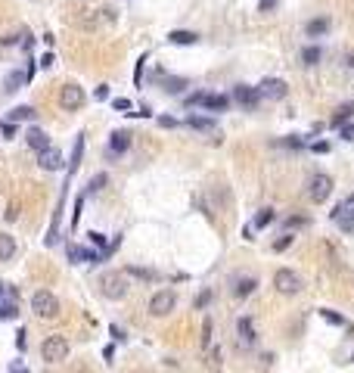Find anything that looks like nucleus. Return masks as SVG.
<instances>
[{"label": "nucleus", "mask_w": 354, "mask_h": 373, "mask_svg": "<svg viewBox=\"0 0 354 373\" xmlns=\"http://www.w3.org/2000/svg\"><path fill=\"white\" fill-rule=\"evenodd\" d=\"M308 193H311V199H314V202H326V199H329V193H333V177H329V174H323V171H320V174H314V177H311V190H308Z\"/></svg>", "instance_id": "nucleus-8"}, {"label": "nucleus", "mask_w": 354, "mask_h": 373, "mask_svg": "<svg viewBox=\"0 0 354 373\" xmlns=\"http://www.w3.org/2000/svg\"><path fill=\"white\" fill-rule=\"evenodd\" d=\"M41 358H44L47 364H59V361H65V358H68V339H65V336H59V333L47 336L44 345H41Z\"/></svg>", "instance_id": "nucleus-1"}, {"label": "nucleus", "mask_w": 354, "mask_h": 373, "mask_svg": "<svg viewBox=\"0 0 354 373\" xmlns=\"http://www.w3.org/2000/svg\"><path fill=\"white\" fill-rule=\"evenodd\" d=\"M81 261H87V265H100V261H103V252H97V249H84V246H81Z\"/></svg>", "instance_id": "nucleus-32"}, {"label": "nucleus", "mask_w": 354, "mask_h": 373, "mask_svg": "<svg viewBox=\"0 0 354 373\" xmlns=\"http://www.w3.org/2000/svg\"><path fill=\"white\" fill-rule=\"evenodd\" d=\"M186 125H190V128H196V131H215V128H218V125H215V119H205V115H193V112L186 115Z\"/></svg>", "instance_id": "nucleus-22"}, {"label": "nucleus", "mask_w": 354, "mask_h": 373, "mask_svg": "<svg viewBox=\"0 0 354 373\" xmlns=\"http://www.w3.org/2000/svg\"><path fill=\"white\" fill-rule=\"evenodd\" d=\"M103 358L112 361V358H115V345H106V348H103Z\"/></svg>", "instance_id": "nucleus-53"}, {"label": "nucleus", "mask_w": 354, "mask_h": 373, "mask_svg": "<svg viewBox=\"0 0 354 373\" xmlns=\"http://www.w3.org/2000/svg\"><path fill=\"white\" fill-rule=\"evenodd\" d=\"M159 125H162V128H177L180 122H177V119H171V115H159Z\"/></svg>", "instance_id": "nucleus-43"}, {"label": "nucleus", "mask_w": 354, "mask_h": 373, "mask_svg": "<svg viewBox=\"0 0 354 373\" xmlns=\"http://www.w3.org/2000/svg\"><path fill=\"white\" fill-rule=\"evenodd\" d=\"M342 137L345 140H354V125H342Z\"/></svg>", "instance_id": "nucleus-51"}, {"label": "nucleus", "mask_w": 354, "mask_h": 373, "mask_svg": "<svg viewBox=\"0 0 354 373\" xmlns=\"http://www.w3.org/2000/svg\"><path fill=\"white\" fill-rule=\"evenodd\" d=\"M202 345H205V348L211 345V320H205V323H202Z\"/></svg>", "instance_id": "nucleus-40"}, {"label": "nucleus", "mask_w": 354, "mask_h": 373, "mask_svg": "<svg viewBox=\"0 0 354 373\" xmlns=\"http://www.w3.org/2000/svg\"><path fill=\"white\" fill-rule=\"evenodd\" d=\"M93 97H97V100H109V84H100V87L93 90Z\"/></svg>", "instance_id": "nucleus-45"}, {"label": "nucleus", "mask_w": 354, "mask_h": 373, "mask_svg": "<svg viewBox=\"0 0 354 373\" xmlns=\"http://www.w3.org/2000/svg\"><path fill=\"white\" fill-rule=\"evenodd\" d=\"M208 302H211V289H205V292H202L199 298H196V308H205Z\"/></svg>", "instance_id": "nucleus-42"}, {"label": "nucleus", "mask_w": 354, "mask_h": 373, "mask_svg": "<svg viewBox=\"0 0 354 373\" xmlns=\"http://www.w3.org/2000/svg\"><path fill=\"white\" fill-rule=\"evenodd\" d=\"M59 106L65 109V112H78L84 106V87H78V84H62L59 87Z\"/></svg>", "instance_id": "nucleus-5"}, {"label": "nucleus", "mask_w": 354, "mask_h": 373, "mask_svg": "<svg viewBox=\"0 0 354 373\" xmlns=\"http://www.w3.org/2000/svg\"><path fill=\"white\" fill-rule=\"evenodd\" d=\"M348 65H351V68H354V56H348Z\"/></svg>", "instance_id": "nucleus-57"}, {"label": "nucleus", "mask_w": 354, "mask_h": 373, "mask_svg": "<svg viewBox=\"0 0 354 373\" xmlns=\"http://www.w3.org/2000/svg\"><path fill=\"white\" fill-rule=\"evenodd\" d=\"M174 305H177L174 289H159V292L149 298V314H152V317H165V314L174 311Z\"/></svg>", "instance_id": "nucleus-3"}, {"label": "nucleus", "mask_w": 354, "mask_h": 373, "mask_svg": "<svg viewBox=\"0 0 354 373\" xmlns=\"http://www.w3.org/2000/svg\"><path fill=\"white\" fill-rule=\"evenodd\" d=\"M100 289H103V295H106V298H112V302H118V298H125V292H128L125 274H115V271L103 274V280H100Z\"/></svg>", "instance_id": "nucleus-4"}, {"label": "nucleus", "mask_w": 354, "mask_h": 373, "mask_svg": "<svg viewBox=\"0 0 354 373\" xmlns=\"http://www.w3.org/2000/svg\"><path fill=\"white\" fill-rule=\"evenodd\" d=\"M273 286H277L283 295H295L301 289V277L292 271V268H280L277 274H273Z\"/></svg>", "instance_id": "nucleus-6"}, {"label": "nucleus", "mask_w": 354, "mask_h": 373, "mask_svg": "<svg viewBox=\"0 0 354 373\" xmlns=\"http://www.w3.org/2000/svg\"><path fill=\"white\" fill-rule=\"evenodd\" d=\"M31 311H34L37 317H44V320H53V317L59 314V298H56L53 292L41 289V292L31 295Z\"/></svg>", "instance_id": "nucleus-2"}, {"label": "nucleus", "mask_w": 354, "mask_h": 373, "mask_svg": "<svg viewBox=\"0 0 354 373\" xmlns=\"http://www.w3.org/2000/svg\"><path fill=\"white\" fill-rule=\"evenodd\" d=\"M255 286H258V280L255 277H243V280H236V295H240V298H246V295H252L255 292Z\"/></svg>", "instance_id": "nucleus-27"}, {"label": "nucleus", "mask_w": 354, "mask_h": 373, "mask_svg": "<svg viewBox=\"0 0 354 373\" xmlns=\"http://www.w3.org/2000/svg\"><path fill=\"white\" fill-rule=\"evenodd\" d=\"M233 100L240 103L243 109H258V103H261V97H258V87H249V84H236L233 87Z\"/></svg>", "instance_id": "nucleus-9"}, {"label": "nucleus", "mask_w": 354, "mask_h": 373, "mask_svg": "<svg viewBox=\"0 0 354 373\" xmlns=\"http://www.w3.org/2000/svg\"><path fill=\"white\" fill-rule=\"evenodd\" d=\"M351 361H354V355H351Z\"/></svg>", "instance_id": "nucleus-59"}, {"label": "nucleus", "mask_w": 354, "mask_h": 373, "mask_svg": "<svg viewBox=\"0 0 354 373\" xmlns=\"http://www.w3.org/2000/svg\"><path fill=\"white\" fill-rule=\"evenodd\" d=\"M109 333H112V336H115V339H118V342H122V339H125V333H122V327H115V323H112V327H109Z\"/></svg>", "instance_id": "nucleus-52"}, {"label": "nucleus", "mask_w": 354, "mask_h": 373, "mask_svg": "<svg viewBox=\"0 0 354 373\" xmlns=\"http://www.w3.org/2000/svg\"><path fill=\"white\" fill-rule=\"evenodd\" d=\"M273 7H277V0H261V4H258L261 13H267V10H273Z\"/></svg>", "instance_id": "nucleus-49"}, {"label": "nucleus", "mask_w": 354, "mask_h": 373, "mask_svg": "<svg viewBox=\"0 0 354 373\" xmlns=\"http://www.w3.org/2000/svg\"><path fill=\"white\" fill-rule=\"evenodd\" d=\"M87 237H90V243H93V246H97V249H100V252H106V249H109V243H106V237H103V234H100V230H90V234H87Z\"/></svg>", "instance_id": "nucleus-34"}, {"label": "nucleus", "mask_w": 354, "mask_h": 373, "mask_svg": "<svg viewBox=\"0 0 354 373\" xmlns=\"http://www.w3.org/2000/svg\"><path fill=\"white\" fill-rule=\"evenodd\" d=\"M7 373H22V364H19V361H13V364H10V370H7Z\"/></svg>", "instance_id": "nucleus-55"}, {"label": "nucleus", "mask_w": 354, "mask_h": 373, "mask_svg": "<svg viewBox=\"0 0 354 373\" xmlns=\"http://www.w3.org/2000/svg\"><path fill=\"white\" fill-rule=\"evenodd\" d=\"M273 218H277V212H273V208L267 205V208H261V212L252 218V227H255V230H264L267 224H273Z\"/></svg>", "instance_id": "nucleus-21"}, {"label": "nucleus", "mask_w": 354, "mask_h": 373, "mask_svg": "<svg viewBox=\"0 0 354 373\" xmlns=\"http://www.w3.org/2000/svg\"><path fill=\"white\" fill-rule=\"evenodd\" d=\"M304 224H308L304 218H289V221H286V227H289V230H295V227H304Z\"/></svg>", "instance_id": "nucleus-44"}, {"label": "nucleus", "mask_w": 354, "mask_h": 373, "mask_svg": "<svg viewBox=\"0 0 354 373\" xmlns=\"http://www.w3.org/2000/svg\"><path fill=\"white\" fill-rule=\"evenodd\" d=\"M4 292H7V286H4V283H0V295H4Z\"/></svg>", "instance_id": "nucleus-58"}, {"label": "nucleus", "mask_w": 354, "mask_h": 373, "mask_svg": "<svg viewBox=\"0 0 354 373\" xmlns=\"http://www.w3.org/2000/svg\"><path fill=\"white\" fill-rule=\"evenodd\" d=\"M25 336H28L25 330H19V333H16V345H19V348H25V345H28V339H25Z\"/></svg>", "instance_id": "nucleus-48"}, {"label": "nucleus", "mask_w": 354, "mask_h": 373, "mask_svg": "<svg viewBox=\"0 0 354 373\" xmlns=\"http://www.w3.org/2000/svg\"><path fill=\"white\" fill-rule=\"evenodd\" d=\"M333 221L339 224L342 230H348V234H351V230H354V205H348V202H345V205H336Z\"/></svg>", "instance_id": "nucleus-13"}, {"label": "nucleus", "mask_w": 354, "mask_h": 373, "mask_svg": "<svg viewBox=\"0 0 354 373\" xmlns=\"http://www.w3.org/2000/svg\"><path fill=\"white\" fill-rule=\"evenodd\" d=\"M311 149H314V153H329V143H326V140H317Z\"/></svg>", "instance_id": "nucleus-47"}, {"label": "nucleus", "mask_w": 354, "mask_h": 373, "mask_svg": "<svg viewBox=\"0 0 354 373\" xmlns=\"http://www.w3.org/2000/svg\"><path fill=\"white\" fill-rule=\"evenodd\" d=\"M0 137H4V140H13V137H16V122H4V125H0Z\"/></svg>", "instance_id": "nucleus-36"}, {"label": "nucleus", "mask_w": 354, "mask_h": 373, "mask_svg": "<svg viewBox=\"0 0 354 373\" xmlns=\"http://www.w3.org/2000/svg\"><path fill=\"white\" fill-rule=\"evenodd\" d=\"M286 94H289V84L283 78H264L258 84V97L261 100H283Z\"/></svg>", "instance_id": "nucleus-7"}, {"label": "nucleus", "mask_w": 354, "mask_h": 373, "mask_svg": "<svg viewBox=\"0 0 354 373\" xmlns=\"http://www.w3.org/2000/svg\"><path fill=\"white\" fill-rule=\"evenodd\" d=\"M65 255H68V261H72V265H81V246L68 243V246H65Z\"/></svg>", "instance_id": "nucleus-33"}, {"label": "nucleus", "mask_w": 354, "mask_h": 373, "mask_svg": "<svg viewBox=\"0 0 354 373\" xmlns=\"http://www.w3.org/2000/svg\"><path fill=\"white\" fill-rule=\"evenodd\" d=\"M128 149H131V134H128V131H112V134H109V146H106V156H109V159L128 153Z\"/></svg>", "instance_id": "nucleus-10"}, {"label": "nucleus", "mask_w": 354, "mask_h": 373, "mask_svg": "<svg viewBox=\"0 0 354 373\" xmlns=\"http://www.w3.org/2000/svg\"><path fill=\"white\" fill-rule=\"evenodd\" d=\"M25 140H28V146L34 149V153H41V149H47V146H50V137H47V131L34 128V125L25 131Z\"/></svg>", "instance_id": "nucleus-14"}, {"label": "nucleus", "mask_w": 354, "mask_h": 373, "mask_svg": "<svg viewBox=\"0 0 354 373\" xmlns=\"http://www.w3.org/2000/svg\"><path fill=\"white\" fill-rule=\"evenodd\" d=\"M112 109H115V112H128V109H131V100L118 97V100H112Z\"/></svg>", "instance_id": "nucleus-39"}, {"label": "nucleus", "mask_w": 354, "mask_h": 373, "mask_svg": "<svg viewBox=\"0 0 354 373\" xmlns=\"http://www.w3.org/2000/svg\"><path fill=\"white\" fill-rule=\"evenodd\" d=\"M53 62H56V56H53V53H44V56H41V65H44V68H50Z\"/></svg>", "instance_id": "nucleus-50"}, {"label": "nucleus", "mask_w": 354, "mask_h": 373, "mask_svg": "<svg viewBox=\"0 0 354 373\" xmlns=\"http://www.w3.org/2000/svg\"><path fill=\"white\" fill-rule=\"evenodd\" d=\"M16 317H19L16 302H0V320H16Z\"/></svg>", "instance_id": "nucleus-31"}, {"label": "nucleus", "mask_w": 354, "mask_h": 373, "mask_svg": "<svg viewBox=\"0 0 354 373\" xmlns=\"http://www.w3.org/2000/svg\"><path fill=\"white\" fill-rule=\"evenodd\" d=\"M236 333H240V345H246V348H252V345L258 342L252 317H240V323H236Z\"/></svg>", "instance_id": "nucleus-12"}, {"label": "nucleus", "mask_w": 354, "mask_h": 373, "mask_svg": "<svg viewBox=\"0 0 354 373\" xmlns=\"http://www.w3.org/2000/svg\"><path fill=\"white\" fill-rule=\"evenodd\" d=\"M106 183H109V174H106V171L93 174V177H90V183H87V190H84V196H93V193H100Z\"/></svg>", "instance_id": "nucleus-26"}, {"label": "nucleus", "mask_w": 354, "mask_h": 373, "mask_svg": "<svg viewBox=\"0 0 354 373\" xmlns=\"http://www.w3.org/2000/svg\"><path fill=\"white\" fill-rule=\"evenodd\" d=\"M37 165H41L44 171H59L65 162H62V153H59V149L50 143L47 149H41V153H37Z\"/></svg>", "instance_id": "nucleus-11"}, {"label": "nucleus", "mask_w": 354, "mask_h": 373, "mask_svg": "<svg viewBox=\"0 0 354 373\" xmlns=\"http://www.w3.org/2000/svg\"><path fill=\"white\" fill-rule=\"evenodd\" d=\"M320 317H323L326 323H333V327H348V320H345L339 311H333V308H320Z\"/></svg>", "instance_id": "nucleus-29"}, {"label": "nucleus", "mask_w": 354, "mask_h": 373, "mask_svg": "<svg viewBox=\"0 0 354 373\" xmlns=\"http://www.w3.org/2000/svg\"><path fill=\"white\" fill-rule=\"evenodd\" d=\"M31 119H34V106H16V109H10L7 122H31Z\"/></svg>", "instance_id": "nucleus-24"}, {"label": "nucleus", "mask_w": 354, "mask_h": 373, "mask_svg": "<svg viewBox=\"0 0 354 373\" xmlns=\"http://www.w3.org/2000/svg\"><path fill=\"white\" fill-rule=\"evenodd\" d=\"M351 115H354V103H342V106L336 109V115H333V125H336V128H342Z\"/></svg>", "instance_id": "nucleus-25"}, {"label": "nucleus", "mask_w": 354, "mask_h": 373, "mask_svg": "<svg viewBox=\"0 0 354 373\" xmlns=\"http://www.w3.org/2000/svg\"><path fill=\"white\" fill-rule=\"evenodd\" d=\"M81 159H84V134L75 137V146H72V159H68V177L81 168Z\"/></svg>", "instance_id": "nucleus-17"}, {"label": "nucleus", "mask_w": 354, "mask_h": 373, "mask_svg": "<svg viewBox=\"0 0 354 373\" xmlns=\"http://www.w3.org/2000/svg\"><path fill=\"white\" fill-rule=\"evenodd\" d=\"M34 72H37V65H34V59H31V62H28V72H25V78H28V81L34 78Z\"/></svg>", "instance_id": "nucleus-54"}, {"label": "nucleus", "mask_w": 354, "mask_h": 373, "mask_svg": "<svg viewBox=\"0 0 354 373\" xmlns=\"http://www.w3.org/2000/svg\"><path fill=\"white\" fill-rule=\"evenodd\" d=\"M81 208H84V193L75 199V212H72V227H78V218H81Z\"/></svg>", "instance_id": "nucleus-37"}, {"label": "nucleus", "mask_w": 354, "mask_h": 373, "mask_svg": "<svg viewBox=\"0 0 354 373\" xmlns=\"http://www.w3.org/2000/svg\"><path fill=\"white\" fill-rule=\"evenodd\" d=\"M280 146H292V149H298V146H304V140L301 137H283V140H277Z\"/></svg>", "instance_id": "nucleus-38"}, {"label": "nucleus", "mask_w": 354, "mask_h": 373, "mask_svg": "<svg viewBox=\"0 0 354 373\" xmlns=\"http://www.w3.org/2000/svg\"><path fill=\"white\" fill-rule=\"evenodd\" d=\"M289 243H292V237H289V234H283L277 243H273V249H277V252H283V249H289Z\"/></svg>", "instance_id": "nucleus-41"}, {"label": "nucleus", "mask_w": 354, "mask_h": 373, "mask_svg": "<svg viewBox=\"0 0 354 373\" xmlns=\"http://www.w3.org/2000/svg\"><path fill=\"white\" fill-rule=\"evenodd\" d=\"M301 62L304 65H317L320 62V47H304L301 50Z\"/></svg>", "instance_id": "nucleus-30"}, {"label": "nucleus", "mask_w": 354, "mask_h": 373, "mask_svg": "<svg viewBox=\"0 0 354 373\" xmlns=\"http://www.w3.org/2000/svg\"><path fill=\"white\" fill-rule=\"evenodd\" d=\"M143 65H146V53H143V56L137 59V65H134V84H137V87L143 84Z\"/></svg>", "instance_id": "nucleus-35"}, {"label": "nucleus", "mask_w": 354, "mask_h": 373, "mask_svg": "<svg viewBox=\"0 0 354 373\" xmlns=\"http://www.w3.org/2000/svg\"><path fill=\"white\" fill-rule=\"evenodd\" d=\"M345 202H348V205H354V193H351V196H348V199H345Z\"/></svg>", "instance_id": "nucleus-56"}, {"label": "nucleus", "mask_w": 354, "mask_h": 373, "mask_svg": "<svg viewBox=\"0 0 354 373\" xmlns=\"http://www.w3.org/2000/svg\"><path fill=\"white\" fill-rule=\"evenodd\" d=\"M25 84H28L25 72H10V75H7V81H4V90H7V94H16V90H22Z\"/></svg>", "instance_id": "nucleus-19"}, {"label": "nucleus", "mask_w": 354, "mask_h": 373, "mask_svg": "<svg viewBox=\"0 0 354 373\" xmlns=\"http://www.w3.org/2000/svg\"><path fill=\"white\" fill-rule=\"evenodd\" d=\"M125 277H137V280H146V283H152L155 277H159V274H155V271H146V268H125Z\"/></svg>", "instance_id": "nucleus-28"}, {"label": "nucleus", "mask_w": 354, "mask_h": 373, "mask_svg": "<svg viewBox=\"0 0 354 373\" xmlns=\"http://www.w3.org/2000/svg\"><path fill=\"white\" fill-rule=\"evenodd\" d=\"M16 255V240L10 234H0V261H10Z\"/></svg>", "instance_id": "nucleus-23"}, {"label": "nucleus", "mask_w": 354, "mask_h": 373, "mask_svg": "<svg viewBox=\"0 0 354 373\" xmlns=\"http://www.w3.org/2000/svg\"><path fill=\"white\" fill-rule=\"evenodd\" d=\"M196 41H199V34H196V31H171L168 34V44H177V47H193Z\"/></svg>", "instance_id": "nucleus-18"}, {"label": "nucleus", "mask_w": 354, "mask_h": 373, "mask_svg": "<svg viewBox=\"0 0 354 373\" xmlns=\"http://www.w3.org/2000/svg\"><path fill=\"white\" fill-rule=\"evenodd\" d=\"M202 109L205 112H227L230 109V97H224V94H205L202 97Z\"/></svg>", "instance_id": "nucleus-15"}, {"label": "nucleus", "mask_w": 354, "mask_h": 373, "mask_svg": "<svg viewBox=\"0 0 354 373\" xmlns=\"http://www.w3.org/2000/svg\"><path fill=\"white\" fill-rule=\"evenodd\" d=\"M186 87H190L186 78H177V75H162V90H165V94L177 97V94H183Z\"/></svg>", "instance_id": "nucleus-16"}, {"label": "nucleus", "mask_w": 354, "mask_h": 373, "mask_svg": "<svg viewBox=\"0 0 354 373\" xmlns=\"http://www.w3.org/2000/svg\"><path fill=\"white\" fill-rule=\"evenodd\" d=\"M4 218H7V221H16V218H19V205L13 202V205H10V208L4 212Z\"/></svg>", "instance_id": "nucleus-46"}, {"label": "nucleus", "mask_w": 354, "mask_h": 373, "mask_svg": "<svg viewBox=\"0 0 354 373\" xmlns=\"http://www.w3.org/2000/svg\"><path fill=\"white\" fill-rule=\"evenodd\" d=\"M22 373H25V370H22Z\"/></svg>", "instance_id": "nucleus-60"}, {"label": "nucleus", "mask_w": 354, "mask_h": 373, "mask_svg": "<svg viewBox=\"0 0 354 373\" xmlns=\"http://www.w3.org/2000/svg\"><path fill=\"white\" fill-rule=\"evenodd\" d=\"M304 31H308V37H323L326 31H329V19H311L308 25H304Z\"/></svg>", "instance_id": "nucleus-20"}]
</instances>
